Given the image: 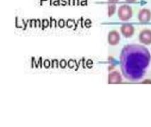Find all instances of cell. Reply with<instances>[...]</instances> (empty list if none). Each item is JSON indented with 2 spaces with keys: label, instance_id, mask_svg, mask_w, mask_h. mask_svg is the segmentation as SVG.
Here are the masks:
<instances>
[{
  "label": "cell",
  "instance_id": "obj_5",
  "mask_svg": "<svg viewBox=\"0 0 151 127\" xmlns=\"http://www.w3.org/2000/svg\"><path fill=\"white\" fill-rule=\"evenodd\" d=\"M121 33L122 35L126 38H130L135 33V28L134 26L131 24H126L121 26Z\"/></svg>",
  "mask_w": 151,
  "mask_h": 127
},
{
  "label": "cell",
  "instance_id": "obj_4",
  "mask_svg": "<svg viewBox=\"0 0 151 127\" xmlns=\"http://www.w3.org/2000/svg\"><path fill=\"white\" fill-rule=\"evenodd\" d=\"M107 40H108V43L110 45L115 46V45H118L119 41H120V34L116 30H112L109 33Z\"/></svg>",
  "mask_w": 151,
  "mask_h": 127
},
{
  "label": "cell",
  "instance_id": "obj_3",
  "mask_svg": "<svg viewBox=\"0 0 151 127\" xmlns=\"http://www.w3.org/2000/svg\"><path fill=\"white\" fill-rule=\"evenodd\" d=\"M139 40L144 45H150L151 44V30L145 29L140 31L139 34Z\"/></svg>",
  "mask_w": 151,
  "mask_h": 127
},
{
  "label": "cell",
  "instance_id": "obj_2",
  "mask_svg": "<svg viewBox=\"0 0 151 127\" xmlns=\"http://www.w3.org/2000/svg\"><path fill=\"white\" fill-rule=\"evenodd\" d=\"M133 16L132 8L129 5H122L118 9V17L122 22H127L130 20Z\"/></svg>",
  "mask_w": 151,
  "mask_h": 127
},
{
  "label": "cell",
  "instance_id": "obj_9",
  "mask_svg": "<svg viewBox=\"0 0 151 127\" xmlns=\"http://www.w3.org/2000/svg\"><path fill=\"white\" fill-rule=\"evenodd\" d=\"M109 1L111 3H114V2H116V1H118L119 0H109Z\"/></svg>",
  "mask_w": 151,
  "mask_h": 127
},
{
  "label": "cell",
  "instance_id": "obj_7",
  "mask_svg": "<svg viewBox=\"0 0 151 127\" xmlns=\"http://www.w3.org/2000/svg\"><path fill=\"white\" fill-rule=\"evenodd\" d=\"M122 79L120 73L117 71L109 73L108 77V81L109 84H118L122 82Z\"/></svg>",
  "mask_w": 151,
  "mask_h": 127
},
{
  "label": "cell",
  "instance_id": "obj_1",
  "mask_svg": "<svg viewBox=\"0 0 151 127\" xmlns=\"http://www.w3.org/2000/svg\"><path fill=\"white\" fill-rule=\"evenodd\" d=\"M151 56L148 49L138 44L126 45L120 55L122 73L126 79L137 82L145 75L150 65Z\"/></svg>",
  "mask_w": 151,
  "mask_h": 127
},
{
  "label": "cell",
  "instance_id": "obj_10",
  "mask_svg": "<svg viewBox=\"0 0 151 127\" xmlns=\"http://www.w3.org/2000/svg\"><path fill=\"white\" fill-rule=\"evenodd\" d=\"M127 2H134V1H136V0H126Z\"/></svg>",
  "mask_w": 151,
  "mask_h": 127
},
{
  "label": "cell",
  "instance_id": "obj_6",
  "mask_svg": "<svg viewBox=\"0 0 151 127\" xmlns=\"http://www.w3.org/2000/svg\"><path fill=\"white\" fill-rule=\"evenodd\" d=\"M138 19L140 22L146 23L150 21L151 12L148 9H143L139 12L138 15Z\"/></svg>",
  "mask_w": 151,
  "mask_h": 127
},
{
  "label": "cell",
  "instance_id": "obj_8",
  "mask_svg": "<svg viewBox=\"0 0 151 127\" xmlns=\"http://www.w3.org/2000/svg\"><path fill=\"white\" fill-rule=\"evenodd\" d=\"M116 12V5L113 3H111V4H109L108 7V15L109 17H111Z\"/></svg>",
  "mask_w": 151,
  "mask_h": 127
}]
</instances>
